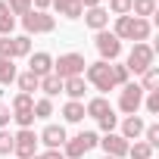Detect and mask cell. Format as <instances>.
Segmentation results:
<instances>
[{"label": "cell", "mask_w": 159, "mask_h": 159, "mask_svg": "<svg viewBox=\"0 0 159 159\" xmlns=\"http://www.w3.org/2000/svg\"><path fill=\"white\" fill-rule=\"evenodd\" d=\"M84 81L97 91H116V81H112V66L97 59V62H88L84 69Z\"/></svg>", "instance_id": "obj_1"}, {"label": "cell", "mask_w": 159, "mask_h": 159, "mask_svg": "<svg viewBox=\"0 0 159 159\" xmlns=\"http://www.w3.org/2000/svg\"><path fill=\"white\" fill-rule=\"evenodd\" d=\"M97 143H100L97 131H81V134H75V137H69V140L62 143V156H66V159H81V156H88Z\"/></svg>", "instance_id": "obj_2"}, {"label": "cell", "mask_w": 159, "mask_h": 159, "mask_svg": "<svg viewBox=\"0 0 159 159\" xmlns=\"http://www.w3.org/2000/svg\"><path fill=\"white\" fill-rule=\"evenodd\" d=\"M88 62H84V53H62L59 59H53V75H59L62 81L66 78H78V75H84Z\"/></svg>", "instance_id": "obj_3"}, {"label": "cell", "mask_w": 159, "mask_h": 159, "mask_svg": "<svg viewBox=\"0 0 159 159\" xmlns=\"http://www.w3.org/2000/svg\"><path fill=\"white\" fill-rule=\"evenodd\" d=\"M22 28H25L28 38H31V34H53V31H56V19H53L50 13L28 10V13L22 16Z\"/></svg>", "instance_id": "obj_4"}, {"label": "cell", "mask_w": 159, "mask_h": 159, "mask_svg": "<svg viewBox=\"0 0 159 159\" xmlns=\"http://www.w3.org/2000/svg\"><path fill=\"white\" fill-rule=\"evenodd\" d=\"M153 62H156V50H153L150 44H134L131 53H128V59H125V69H128L131 75H143Z\"/></svg>", "instance_id": "obj_5"}, {"label": "cell", "mask_w": 159, "mask_h": 159, "mask_svg": "<svg viewBox=\"0 0 159 159\" xmlns=\"http://www.w3.org/2000/svg\"><path fill=\"white\" fill-rule=\"evenodd\" d=\"M94 44H97V53H100V59H103V62H119V56H122V41H119L109 28L97 31Z\"/></svg>", "instance_id": "obj_6"}, {"label": "cell", "mask_w": 159, "mask_h": 159, "mask_svg": "<svg viewBox=\"0 0 159 159\" xmlns=\"http://www.w3.org/2000/svg\"><path fill=\"white\" fill-rule=\"evenodd\" d=\"M38 153V134L31 128H19L13 134V156L16 159H31Z\"/></svg>", "instance_id": "obj_7"}, {"label": "cell", "mask_w": 159, "mask_h": 159, "mask_svg": "<svg viewBox=\"0 0 159 159\" xmlns=\"http://www.w3.org/2000/svg\"><path fill=\"white\" fill-rule=\"evenodd\" d=\"M140 106H143V91H140L137 81H128V84L122 88V94H119V109H122L125 116H137Z\"/></svg>", "instance_id": "obj_8"}, {"label": "cell", "mask_w": 159, "mask_h": 159, "mask_svg": "<svg viewBox=\"0 0 159 159\" xmlns=\"http://www.w3.org/2000/svg\"><path fill=\"white\" fill-rule=\"evenodd\" d=\"M69 140L62 125H44V131L38 134V143H44L47 150H62V143Z\"/></svg>", "instance_id": "obj_9"}, {"label": "cell", "mask_w": 159, "mask_h": 159, "mask_svg": "<svg viewBox=\"0 0 159 159\" xmlns=\"http://www.w3.org/2000/svg\"><path fill=\"white\" fill-rule=\"evenodd\" d=\"M100 147H103V156H112V159H122V156H128V140H125L122 134H116V131L103 134Z\"/></svg>", "instance_id": "obj_10"}, {"label": "cell", "mask_w": 159, "mask_h": 159, "mask_svg": "<svg viewBox=\"0 0 159 159\" xmlns=\"http://www.w3.org/2000/svg\"><path fill=\"white\" fill-rule=\"evenodd\" d=\"M28 72H31V75H38V78L50 75V72H53V56H50L47 50L31 53V56H28Z\"/></svg>", "instance_id": "obj_11"}, {"label": "cell", "mask_w": 159, "mask_h": 159, "mask_svg": "<svg viewBox=\"0 0 159 159\" xmlns=\"http://www.w3.org/2000/svg\"><path fill=\"white\" fill-rule=\"evenodd\" d=\"M81 19H84V25H88L91 31H103V28H109V13H106V7L84 10V13H81Z\"/></svg>", "instance_id": "obj_12"}, {"label": "cell", "mask_w": 159, "mask_h": 159, "mask_svg": "<svg viewBox=\"0 0 159 159\" xmlns=\"http://www.w3.org/2000/svg\"><path fill=\"white\" fill-rule=\"evenodd\" d=\"M112 112V103L106 100V97H91L88 103H84V116H91V119H103V116H109Z\"/></svg>", "instance_id": "obj_13"}, {"label": "cell", "mask_w": 159, "mask_h": 159, "mask_svg": "<svg viewBox=\"0 0 159 159\" xmlns=\"http://www.w3.org/2000/svg\"><path fill=\"white\" fill-rule=\"evenodd\" d=\"M50 7L59 16H66V19H81V13H84V7L78 3V0H50Z\"/></svg>", "instance_id": "obj_14"}, {"label": "cell", "mask_w": 159, "mask_h": 159, "mask_svg": "<svg viewBox=\"0 0 159 159\" xmlns=\"http://www.w3.org/2000/svg\"><path fill=\"white\" fill-rule=\"evenodd\" d=\"M62 94H69V100H81L88 94V81H84V75H78V78H66L62 81Z\"/></svg>", "instance_id": "obj_15"}, {"label": "cell", "mask_w": 159, "mask_h": 159, "mask_svg": "<svg viewBox=\"0 0 159 159\" xmlns=\"http://www.w3.org/2000/svg\"><path fill=\"white\" fill-rule=\"evenodd\" d=\"M143 128H147V125H143L140 116H128V119L122 122V131H119V134H122L125 140H137V137L143 134Z\"/></svg>", "instance_id": "obj_16"}, {"label": "cell", "mask_w": 159, "mask_h": 159, "mask_svg": "<svg viewBox=\"0 0 159 159\" xmlns=\"http://www.w3.org/2000/svg\"><path fill=\"white\" fill-rule=\"evenodd\" d=\"M38 91H44V97H50V100H53V97L62 91V78H59V75H53V72H50V75H44V78H41V84H38Z\"/></svg>", "instance_id": "obj_17"}, {"label": "cell", "mask_w": 159, "mask_h": 159, "mask_svg": "<svg viewBox=\"0 0 159 159\" xmlns=\"http://www.w3.org/2000/svg\"><path fill=\"white\" fill-rule=\"evenodd\" d=\"M150 31H153V22H150V19H134L131 41H134V44H147V41H150Z\"/></svg>", "instance_id": "obj_18"}, {"label": "cell", "mask_w": 159, "mask_h": 159, "mask_svg": "<svg viewBox=\"0 0 159 159\" xmlns=\"http://www.w3.org/2000/svg\"><path fill=\"white\" fill-rule=\"evenodd\" d=\"M156 13V0H131V16L134 19H150Z\"/></svg>", "instance_id": "obj_19"}, {"label": "cell", "mask_w": 159, "mask_h": 159, "mask_svg": "<svg viewBox=\"0 0 159 159\" xmlns=\"http://www.w3.org/2000/svg\"><path fill=\"white\" fill-rule=\"evenodd\" d=\"M62 119L72 122V125L81 122V119H84V103H81V100H69V103L62 106Z\"/></svg>", "instance_id": "obj_20"}, {"label": "cell", "mask_w": 159, "mask_h": 159, "mask_svg": "<svg viewBox=\"0 0 159 159\" xmlns=\"http://www.w3.org/2000/svg\"><path fill=\"white\" fill-rule=\"evenodd\" d=\"M140 91H143V94L159 91V69H156V66H150V69L140 75Z\"/></svg>", "instance_id": "obj_21"}, {"label": "cell", "mask_w": 159, "mask_h": 159, "mask_svg": "<svg viewBox=\"0 0 159 159\" xmlns=\"http://www.w3.org/2000/svg\"><path fill=\"white\" fill-rule=\"evenodd\" d=\"M16 84H19V94H34L38 84H41V78L31 75V72H22V75H16Z\"/></svg>", "instance_id": "obj_22"}, {"label": "cell", "mask_w": 159, "mask_h": 159, "mask_svg": "<svg viewBox=\"0 0 159 159\" xmlns=\"http://www.w3.org/2000/svg\"><path fill=\"white\" fill-rule=\"evenodd\" d=\"M22 56H31V38L28 34L13 38V59H22Z\"/></svg>", "instance_id": "obj_23"}, {"label": "cell", "mask_w": 159, "mask_h": 159, "mask_svg": "<svg viewBox=\"0 0 159 159\" xmlns=\"http://www.w3.org/2000/svg\"><path fill=\"white\" fill-rule=\"evenodd\" d=\"M10 112H34V97L31 94H16L10 103Z\"/></svg>", "instance_id": "obj_24"}, {"label": "cell", "mask_w": 159, "mask_h": 159, "mask_svg": "<svg viewBox=\"0 0 159 159\" xmlns=\"http://www.w3.org/2000/svg\"><path fill=\"white\" fill-rule=\"evenodd\" d=\"M13 28H16V16L10 13V7L0 0V34H13Z\"/></svg>", "instance_id": "obj_25"}, {"label": "cell", "mask_w": 159, "mask_h": 159, "mask_svg": "<svg viewBox=\"0 0 159 159\" xmlns=\"http://www.w3.org/2000/svg\"><path fill=\"white\" fill-rule=\"evenodd\" d=\"M128 156L131 159H153V147L143 140H134V143H128Z\"/></svg>", "instance_id": "obj_26"}, {"label": "cell", "mask_w": 159, "mask_h": 159, "mask_svg": "<svg viewBox=\"0 0 159 159\" xmlns=\"http://www.w3.org/2000/svg\"><path fill=\"white\" fill-rule=\"evenodd\" d=\"M16 66H13V59H0V84H13L16 81Z\"/></svg>", "instance_id": "obj_27"}, {"label": "cell", "mask_w": 159, "mask_h": 159, "mask_svg": "<svg viewBox=\"0 0 159 159\" xmlns=\"http://www.w3.org/2000/svg\"><path fill=\"white\" fill-rule=\"evenodd\" d=\"M109 66H112V81H116V88H125L128 78H131V72L125 69V62H109Z\"/></svg>", "instance_id": "obj_28"}, {"label": "cell", "mask_w": 159, "mask_h": 159, "mask_svg": "<svg viewBox=\"0 0 159 159\" xmlns=\"http://www.w3.org/2000/svg\"><path fill=\"white\" fill-rule=\"evenodd\" d=\"M50 116H53V100L50 97L34 100V119H50Z\"/></svg>", "instance_id": "obj_29"}, {"label": "cell", "mask_w": 159, "mask_h": 159, "mask_svg": "<svg viewBox=\"0 0 159 159\" xmlns=\"http://www.w3.org/2000/svg\"><path fill=\"white\" fill-rule=\"evenodd\" d=\"M106 13H112V16H131V0H109Z\"/></svg>", "instance_id": "obj_30"}, {"label": "cell", "mask_w": 159, "mask_h": 159, "mask_svg": "<svg viewBox=\"0 0 159 159\" xmlns=\"http://www.w3.org/2000/svg\"><path fill=\"white\" fill-rule=\"evenodd\" d=\"M3 3L10 7V13H13V16H25V13L31 10V0H3Z\"/></svg>", "instance_id": "obj_31"}, {"label": "cell", "mask_w": 159, "mask_h": 159, "mask_svg": "<svg viewBox=\"0 0 159 159\" xmlns=\"http://www.w3.org/2000/svg\"><path fill=\"white\" fill-rule=\"evenodd\" d=\"M143 143H150V147H153V150H156V147H159V125H156V122H153V125H147V128H143Z\"/></svg>", "instance_id": "obj_32"}, {"label": "cell", "mask_w": 159, "mask_h": 159, "mask_svg": "<svg viewBox=\"0 0 159 159\" xmlns=\"http://www.w3.org/2000/svg\"><path fill=\"white\" fill-rule=\"evenodd\" d=\"M10 153H13V134L0 128V156H10Z\"/></svg>", "instance_id": "obj_33"}, {"label": "cell", "mask_w": 159, "mask_h": 159, "mask_svg": "<svg viewBox=\"0 0 159 159\" xmlns=\"http://www.w3.org/2000/svg\"><path fill=\"white\" fill-rule=\"evenodd\" d=\"M0 59H13V34H0Z\"/></svg>", "instance_id": "obj_34"}, {"label": "cell", "mask_w": 159, "mask_h": 159, "mask_svg": "<svg viewBox=\"0 0 159 159\" xmlns=\"http://www.w3.org/2000/svg\"><path fill=\"white\" fill-rule=\"evenodd\" d=\"M143 106H147V112H150V116H159V91L147 94V97H143Z\"/></svg>", "instance_id": "obj_35"}, {"label": "cell", "mask_w": 159, "mask_h": 159, "mask_svg": "<svg viewBox=\"0 0 159 159\" xmlns=\"http://www.w3.org/2000/svg\"><path fill=\"white\" fill-rule=\"evenodd\" d=\"M97 125H100V131H103V134H109V131H116V125H119V116H116V112H109V116H103Z\"/></svg>", "instance_id": "obj_36"}, {"label": "cell", "mask_w": 159, "mask_h": 159, "mask_svg": "<svg viewBox=\"0 0 159 159\" xmlns=\"http://www.w3.org/2000/svg\"><path fill=\"white\" fill-rule=\"evenodd\" d=\"M13 122L19 128H31L34 125V112H13Z\"/></svg>", "instance_id": "obj_37"}, {"label": "cell", "mask_w": 159, "mask_h": 159, "mask_svg": "<svg viewBox=\"0 0 159 159\" xmlns=\"http://www.w3.org/2000/svg\"><path fill=\"white\" fill-rule=\"evenodd\" d=\"M10 119H13L10 106H7V103H0V128H7V125H10Z\"/></svg>", "instance_id": "obj_38"}, {"label": "cell", "mask_w": 159, "mask_h": 159, "mask_svg": "<svg viewBox=\"0 0 159 159\" xmlns=\"http://www.w3.org/2000/svg\"><path fill=\"white\" fill-rule=\"evenodd\" d=\"M31 159H66V156H62L59 150H47V153H34Z\"/></svg>", "instance_id": "obj_39"}, {"label": "cell", "mask_w": 159, "mask_h": 159, "mask_svg": "<svg viewBox=\"0 0 159 159\" xmlns=\"http://www.w3.org/2000/svg\"><path fill=\"white\" fill-rule=\"evenodd\" d=\"M47 7H50V0H31V10H41V13H47Z\"/></svg>", "instance_id": "obj_40"}, {"label": "cell", "mask_w": 159, "mask_h": 159, "mask_svg": "<svg viewBox=\"0 0 159 159\" xmlns=\"http://www.w3.org/2000/svg\"><path fill=\"white\" fill-rule=\"evenodd\" d=\"M84 10H94V7H103V0H78Z\"/></svg>", "instance_id": "obj_41"}, {"label": "cell", "mask_w": 159, "mask_h": 159, "mask_svg": "<svg viewBox=\"0 0 159 159\" xmlns=\"http://www.w3.org/2000/svg\"><path fill=\"white\" fill-rule=\"evenodd\" d=\"M103 159H112V156H103Z\"/></svg>", "instance_id": "obj_42"}]
</instances>
